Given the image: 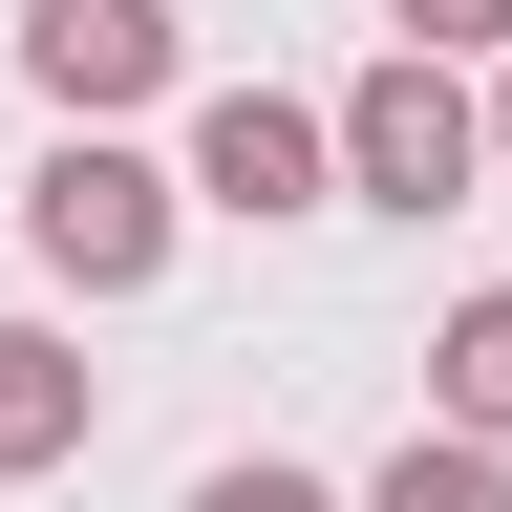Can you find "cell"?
Segmentation results:
<instances>
[{
  "mask_svg": "<svg viewBox=\"0 0 512 512\" xmlns=\"http://www.w3.org/2000/svg\"><path fill=\"white\" fill-rule=\"evenodd\" d=\"M384 22H406V64H470V43L512 64V0H384Z\"/></svg>",
  "mask_w": 512,
  "mask_h": 512,
  "instance_id": "obj_9",
  "label": "cell"
},
{
  "mask_svg": "<svg viewBox=\"0 0 512 512\" xmlns=\"http://www.w3.org/2000/svg\"><path fill=\"white\" fill-rule=\"evenodd\" d=\"M171 214H192V192L128 150V128H64V150L22 171V256H43L64 299H150L171 278Z\"/></svg>",
  "mask_w": 512,
  "mask_h": 512,
  "instance_id": "obj_1",
  "label": "cell"
},
{
  "mask_svg": "<svg viewBox=\"0 0 512 512\" xmlns=\"http://www.w3.org/2000/svg\"><path fill=\"white\" fill-rule=\"evenodd\" d=\"M363 512H512V448H470V427H406L363 470Z\"/></svg>",
  "mask_w": 512,
  "mask_h": 512,
  "instance_id": "obj_7",
  "label": "cell"
},
{
  "mask_svg": "<svg viewBox=\"0 0 512 512\" xmlns=\"http://www.w3.org/2000/svg\"><path fill=\"white\" fill-rule=\"evenodd\" d=\"M427 427L512 448V278H491V299H448V342H427Z\"/></svg>",
  "mask_w": 512,
  "mask_h": 512,
  "instance_id": "obj_6",
  "label": "cell"
},
{
  "mask_svg": "<svg viewBox=\"0 0 512 512\" xmlns=\"http://www.w3.org/2000/svg\"><path fill=\"white\" fill-rule=\"evenodd\" d=\"M22 86H43L64 128L150 107V86H171V0H22Z\"/></svg>",
  "mask_w": 512,
  "mask_h": 512,
  "instance_id": "obj_4",
  "label": "cell"
},
{
  "mask_svg": "<svg viewBox=\"0 0 512 512\" xmlns=\"http://www.w3.org/2000/svg\"><path fill=\"white\" fill-rule=\"evenodd\" d=\"M192 512H363V491H320V470H278V448H235V470H192Z\"/></svg>",
  "mask_w": 512,
  "mask_h": 512,
  "instance_id": "obj_8",
  "label": "cell"
},
{
  "mask_svg": "<svg viewBox=\"0 0 512 512\" xmlns=\"http://www.w3.org/2000/svg\"><path fill=\"white\" fill-rule=\"evenodd\" d=\"M86 406H107V384H86V342L0 320V491H22V470H64V448H86Z\"/></svg>",
  "mask_w": 512,
  "mask_h": 512,
  "instance_id": "obj_5",
  "label": "cell"
},
{
  "mask_svg": "<svg viewBox=\"0 0 512 512\" xmlns=\"http://www.w3.org/2000/svg\"><path fill=\"white\" fill-rule=\"evenodd\" d=\"M491 171H512V64H491Z\"/></svg>",
  "mask_w": 512,
  "mask_h": 512,
  "instance_id": "obj_10",
  "label": "cell"
},
{
  "mask_svg": "<svg viewBox=\"0 0 512 512\" xmlns=\"http://www.w3.org/2000/svg\"><path fill=\"white\" fill-rule=\"evenodd\" d=\"M470 171H491V107L384 43L363 86H342V192H363V214H470Z\"/></svg>",
  "mask_w": 512,
  "mask_h": 512,
  "instance_id": "obj_3",
  "label": "cell"
},
{
  "mask_svg": "<svg viewBox=\"0 0 512 512\" xmlns=\"http://www.w3.org/2000/svg\"><path fill=\"white\" fill-rule=\"evenodd\" d=\"M192 214H235V235H299V214H342V107H299V86H214L192 107Z\"/></svg>",
  "mask_w": 512,
  "mask_h": 512,
  "instance_id": "obj_2",
  "label": "cell"
}]
</instances>
